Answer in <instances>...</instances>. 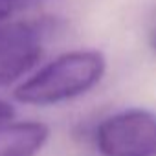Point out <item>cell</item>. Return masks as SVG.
Returning <instances> with one entry per match:
<instances>
[{
    "instance_id": "6da1fadb",
    "label": "cell",
    "mask_w": 156,
    "mask_h": 156,
    "mask_svg": "<svg viewBox=\"0 0 156 156\" xmlns=\"http://www.w3.org/2000/svg\"><path fill=\"white\" fill-rule=\"evenodd\" d=\"M107 61L99 51H68L20 83L13 96L24 105L48 107L70 101L92 90L105 75Z\"/></svg>"
},
{
    "instance_id": "7a4b0ae2",
    "label": "cell",
    "mask_w": 156,
    "mask_h": 156,
    "mask_svg": "<svg viewBox=\"0 0 156 156\" xmlns=\"http://www.w3.org/2000/svg\"><path fill=\"white\" fill-rule=\"evenodd\" d=\"M94 145L103 156H156V116L145 108L112 114L96 127Z\"/></svg>"
},
{
    "instance_id": "3957f363",
    "label": "cell",
    "mask_w": 156,
    "mask_h": 156,
    "mask_svg": "<svg viewBox=\"0 0 156 156\" xmlns=\"http://www.w3.org/2000/svg\"><path fill=\"white\" fill-rule=\"evenodd\" d=\"M59 22L44 13H33L31 8L0 17V42L4 44H39Z\"/></svg>"
},
{
    "instance_id": "277c9868",
    "label": "cell",
    "mask_w": 156,
    "mask_h": 156,
    "mask_svg": "<svg viewBox=\"0 0 156 156\" xmlns=\"http://www.w3.org/2000/svg\"><path fill=\"white\" fill-rule=\"evenodd\" d=\"M50 138V127L41 121L0 123V156H37Z\"/></svg>"
},
{
    "instance_id": "5b68a950",
    "label": "cell",
    "mask_w": 156,
    "mask_h": 156,
    "mask_svg": "<svg viewBox=\"0 0 156 156\" xmlns=\"http://www.w3.org/2000/svg\"><path fill=\"white\" fill-rule=\"evenodd\" d=\"M42 57L41 44H4L0 42V88L19 81L31 72Z\"/></svg>"
},
{
    "instance_id": "8992f818",
    "label": "cell",
    "mask_w": 156,
    "mask_h": 156,
    "mask_svg": "<svg viewBox=\"0 0 156 156\" xmlns=\"http://www.w3.org/2000/svg\"><path fill=\"white\" fill-rule=\"evenodd\" d=\"M35 6V0H0V17Z\"/></svg>"
},
{
    "instance_id": "52a82bcc",
    "label": "cell",
    "mask_w": 156,
    "mask_h": 156,
    "mask_svg": "<svg viewBox=\"0 0 156 156\" xmlns=\"http://www.w3.org/2000/svg\"><path fill=\"white\" fill-rule=\"evenodd\" d=\"M15 116V110L9 103L0 99V123H6V121H11V118Z\"/></svg>"
},
{
    "instance_id": "ba28073f",
    "label": "cell",
    "mask_w": 156,
    "mask_h": 156,
    "mask_svg": "<svg viewBox=\"0 0 156 156\" xmlns=\"http://www.w3.org/2000/svg\"><path fill=\"white\" fill-rule=\"evenodd\" d=\"M149 44H151V48L156 51V26L152 28V31H151V35H149Z\"/></svg>"
}]
</instances>
